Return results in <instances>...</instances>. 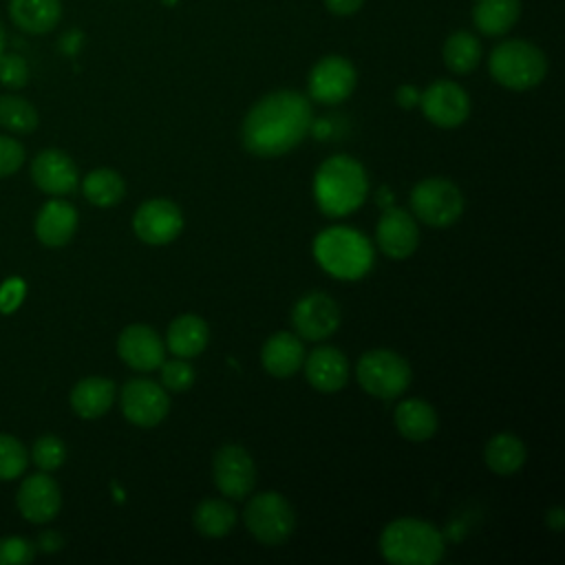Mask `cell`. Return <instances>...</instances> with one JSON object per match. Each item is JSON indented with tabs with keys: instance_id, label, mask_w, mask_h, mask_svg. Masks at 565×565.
Listing matches in <instances>:
<instances>
[{
	"instance_id": "6da1fadb",
	"label": "cell",
	"mask_w": 565,
	"mask_h": 565,
	"mask_svg": "<svg viewBox=\"0 0 565 565\" xmlns=\"http://www.w3.org/2000/svg\"><path fill=\"white\" fill-rule=\"evenodd\" d=\"M311 104L298 90H276L258 99L245 115L241 141L256 157H280L311 130Z\"/></svg>"
},
{
	"instance_id": "7a4b0ae2",
	"label": "cell",
	"mask_w": 565,
	"mask_h": 565,
	"mask_svg": "<svg viewBox=\"0 0 565 565\" xmlns=\"http://www.w3.org/2000/svg\"><path fill=\"white\" fill-rule=\"evenodd\" d=\"M369 194L364 166L349 154L324 159L313 174V196L327 216H347L355 212Z\"/></svg>"
},
{
	"instance_id": "3957f363",
	"label": "cell",
	"mask_w": 565,
	"mask_h": 565,
	"mask_svg": "<svg viewBox=\"0 0 565 565\" xmlns=\"http://www.w3.org/2000/svg\"><path fill=\"white\" fill-rule=\"evenodd\" d=\"M380 554L393 565H435L444 556V539L433 523L404 516L384 525Z\"/></svg>"
},
{
	"instance_id": "277c9868",
	"label": "cell",
	"mask_w": 565,
	"mask_h": 565,
	"mask_svg": "<svg viewBox=\"0 0 565 565\" xmlns=\"http://www.w3.org/2000/svg\"><path fill=\"white\" fill-rule=\"evenodd\" d=\"M313 258L329 276L358 280L373 265V247L362 232L335 225L322 230L313 238Z\"/></svg>"
},
{
	"instance_id": "5b68a950",
	"label": "cell",
	"mask_w": 565,
	"mask_h": 565,
	"mask_svg": "<svg viewBox=\"0 0 565 565\" xmlns=\"http://www.w3.org/2000/svg\"><path fill=\"white\" fill-rule=\"evenodd\" d=\"M488 71L497 84L510 90H527L543 82L547 60L539 46L525 40H505L492 49Z\"/></svg>"
},
{
	"instance_id": "8992f818",
	"label": "cell",
	"mask_w": 565,
	"mask_h": 565,
	"mask_svg": "<svg viewBox=\"0 0 565 565\" xmlns=\"http://www.w3.org/2000/svg\"><path fill=\"white\" fill-rule=\"evenodd\" d=\"M355 377L364 393L380 399H393L408 388L411 366L391 349H371L360 355Z\"/></svg>"
},
{
	"instance_id": "52a82bcc",
	"label": "cell",
	"mask_w": 565,
	"mask_h": 565,
	"mask_svg": "<svg viewBox=\"0 0 565 565\" xmlns=\"http://www.w3.org/2000/svg\"><path fill=\"white\" fill-rule=\"evenodd\" d=\"M243 521L249 534L263 545H280L296 530L291 503L274 490L254 494L243 510Z\"/></svg>"
},
{
	"instance_id": "ba28073f",
	"label": "cell",
	"mask_w": 565,
	"mask_h": 565,
	"mask_svg": "<svg viewBox=\"0 0 565 565\" xmlns=\"http://www.w3.org/2000/svg\"><path fill=\"white\" fill-rule=\"evenodd\" d=\"M411 210L430 227H448L463 214V194L452 181L428 177L411 190Z\"/></svg>"
},
{
	"instance_id": "9c48e42d",
	"label": "cell",
	"mask_w": 565,
	"mask_h": 565,
	"mask_svg": "<svg viewBox=\"0 0 565 565\" xmlns=\"http://www.w3.org/2000/svg\"><path fill=\"white\" fill-rule=\"evenodd\" d=\"M119 404L124 417L139 428H152L161 424L170 411V397L166 388L146 377L126 382L119 395Z\"/></svg>"
},
{
	"instance_id": "30bf717a",
	"label": "cell",
	"mask_w": 565,
	"mask_h": 565,
	"mask_svg": "<svg viewBox=\"0 0 565 565\" xmlns=\"http://www.w3.org/2000/svg\"><path fill=\"white\" fill-rule=\"evenodd\" d=\"M212 479L227 499H243L254 490L256 466L252 455L238 444H225L212 459Z\"/></svg>"
},
{
	"instance_id": "8fae6325",
	"label": "cell",
	"mask_w": 565,
	"mask_h": 565,
	"mask_svg": "<svg viewBox=\"0 0 565 565\" xmlns=\"http://www.w3.org/2000/svg\"><path fill=\"white\" fill-rule=\"evenodd\" d=\"M291 324L298 338L327 340L340 327V307L324 291L305 294L291 309Z\"/></svg>"
},
{
	"instance_id": "7c38bea8",
	"label": "cell",
	"mask_w": 565,
	"mask_h": 565,
	"mask_svg": "<svg viewBox=\"0 0 565 565\" xmlns=\"http://www.w3.org/2000/svg\"><path fill=\"white\" fill-rule=\"evenodd\" d=\"M419 106H422L424 117L430 124H435L437 128H457L470 115L468 93L450 79L433 82L419 95Z\"/></svg>"
},
{
	"instance_id": "4fadbf2b",
	"label": "cell",
	"mask_w": 565,
	"mask_h": 565,
	"mask_svg": "<svg viewBox=\"0 0 565 565\" xmlns=\"http://www.w3.org/2000/svg\"><path fill=\"white\" fill-rule=\"evenodd\" d=\"M132 230L148 245H166L183 230L181 207L168 199H150L137 207Z\"/></svg>"
},
{
	"instance_id": "5bb4252c",
	"label": "cell",
	"mask_w": 565,
	"mask_h": 565,
	"mask_svg": "<svg viewBox=\"0 0 565 565\" xmlns=\"http://www.w3.org/2000/svg\"><path fill=\"white\" fill-rule=\"evenodd\" d=\"M355 82V66L347 57L327 55L309 73V95L320 104H340L353 93Z\"/></svg>"
},
{
	"instance_id": "9a60e30c",
	"label": "cell",
	"mask_w": 565,
	"mask_h": 565,
	"mask_svg": "<svg viewBox=\"0 0 565 565\" xmlns=\"http://www.w3.org/2000/svg\"><path fill=\"white\" fill-rule=\"evenodd\" d=\"M375 243L388 258H408L419 245V230L413 214L393 205L384 207L375 227Z\"/></svg>"
},
{
	"instance_id": "2e32d148",
	"label": "cell",
	"mask_w": 565,
	"mask_h": 565,
	"mask_svg": "<svg viewBox=\"0 0 565 565\" xmlns=\"http://www.w3.org/2000/svg\"><path fill=\"white\" fill-rule=\"evenodd\" d=\"M119 358L135 371H154L163 362V342L148 324H130L117 338Z\"/></svg>"
},
{
	"instance_id": "e0dca14e",
	"label": "cell",
	"mask_w": 565,
	"mask_h": 565,
	"mask_svg": "<svg viewBox=\"0 0 565 565\" xmlns=\"http://www.w3.org/2000/svg\"><path fill=\"white\" fill-rule=\"evenodd\" d=\"M35 185L46 194H68L77 188L79 174L73 159L55 148L42 150L31 163Z\"/></svg>"
},
{
	"instance_id": "ac0fdd59",
	"label": "cell",
	"mask_w": 565,
	"mask_h": 565,
	"mask_svg": "<svg viewBox=\"0 0 565 565\" xmlns=\"http://www.w3.org/2000/svg\"><path fill=\"white\" fill-rule=\"evenodd\" d=\"M18 508L31 523L51 521L62 505V492L57 483L46 475H31L18 490Z\"/></svg>"
},
{
	"instance_id": "d6986e66",
	"label": "cell",
	"mask_w": 565,
	"mask_h": 565,
	"mask_svg": "<svg viewBox=\"0 0 565 565\" xmlns=\"http://www.w3.org/2000/svg\"><path fill=\"white\" fill-rule=\"evenodd\" d=\"M302 364H305L307 382L320 393H335L344 388V384L349 382V373H351L349 360L335 347L313 349L307 355V360H302Z\"/></svg>"
},
{
	"instance_id": "ffe728a7",
	"label": "cell",
	"mask_w": 565,
	"mask_h": 565,
	"mask_svg": "<svg viewBox=\"0 0 565 565\" xmlns=\"http://www.w3.org/2000/svg\"><path fill=\"white\" fill-rule=\"evenodd\" d=\"M305 360V347L291 331H276L260 349L263 369L274 377H291L300 371Z\"/></svg>"
},
{
	"instance_id": "44dd1931",
	"label": "cell",
	"mask_w": 565,
	"mask_h": 565,
	"mask_svg": "<svg viewBox=\"0 0 565 565\" xmlns=\"http://www.w3.org/2000/svg\"><path fill=\"white\" fill-rule=\"evenodd\" d=\"M77 227V212L68 201L51 199L42 205L35 218V234L46 247L66 245Z\"/></svg>"
},
{
	"instance_id": "7402d4cb",
	"label": "cell",
	"mask_w": 565,
	"mask_h": 565,
	"mask_svg": "<svg viewBox=\"0 0 565 565\" xmlns=\"http://www.w3.org/2000/svg\"><path fill=\"white\" fill-rule=\"evenodd\" d=\"M210 340L207 322L196 313H181L177 316L166 333V344L174 358H196L203 353Z\"/></svg>"
},
{
	"instance_id": "603a6c76",
	"label": "cell",
	"mask_w": 565,
	"mask_h": 565,
	"mask_svg": "<svg viewBox=\"0 0 565 565\" xmlns=\"http://www.w3.org/2000/svg\"><path fill=\"white\" fill-rule=\"evenodd\" d=\"M395 426L402 437L408 441H426L437 433V413L435 408L419 397H408L395 406Z\"/></svg>"
},
{
	"instance_id": "cb8c5ba5",
	"label": "cell",
	"mask_w": 565,
	"mask_h": 565,
	"mask_svg": "<svg viewBox=\"0 0 565 565\" xmlns=\"http://www.w3.org/2000/svg\"><path fill=\"white\" fill-rule=\"evenodd\" d=\"M9 15L22 31L40 35L57 26L62 4L60 0H9Z\"/></svg>"
},
{
	"instance_id": "d4e9b609",
	"label": "cell",
	"mask_w": 565,
	"mask_h": 565,
	"mask_svg": "<svg viewBox=\"0 0 565 565\" xmlns=\"http://www.w3.org/2000/svg\"><path fill=\"white\" fill-rule=\"evenodd\" d=\"M115 402V382L108 377H84L71 391V406L84 419L102 417Z\"/></svg>"
},
{
	"instance_id": "484cf974",
	"label": "cell",
	"mask_w": 565,
	"mask_h": 565,
	"mask_svg": "<svg viewBox=\"0 0 565 565\" xmlns=\"http://www.w3.org/2000/svg\"><path fill=\"white\" fill-rule=\"evenodd\" d=\"M521 13V0H477L472 7V22L483 35L508 33Z\"/></svg>"
},
{
	"instance_id": "4316f807",
	"label": "cell",
	"mask_w": 565,
	"mask_h": 565,
	"mask_svg": "<svg viewBox=\"0 0 565 565\" xmlns=\"http://www.w3.org/2000/svg\"><path fill=\"white\" fill-rule=\"evenodd\" d=\"M525 457H527L525 444L521 441V437H516L512 433L492 435L483 450L486 466L494 475H501V477L514 475L525 463Z\"/></svg>"
},
{
	"instance_id": "83f0119b",
	"label": "cell",
	"mask_w": 565,
	"mask_h": 565,
	"mask_svg": "<svg viewBox=\"0 0 565 565\" xmlns=\"http://www.w3.org/2000/svg\"><path fill=\"white\" fill-rule=\"evenodd\" d=\"M194 530L207 539H221L236 525V510L225 499H203L192 512Z\"/></svg>"
},
{
	"instance_id": "f1b7e54d",
	"label": "cell",
	"mask_w": 565,
	"mask_h": 565,
	"mask_svg": "<svg viewBox=\"0 0 565 565\" xmlns=\"http://www.w3.org/2000/svg\"><path fill=\"white\" fill-rule=\"evenodd\" d=\"M82 192H84L86 201H90L93 205L110 207L124 199L126 183L119 172H115L110 168H97L84 177Z\"/></svg>"
},
{
	"instance_id": "f546056e",
	"label": "cell",
	"mask_w": 565,
	"mask_h": 565,
	"mask_svg": "<svg viewBox=\"0 0 565 565\" xmlns=\"http://www.w3.org/2000/svg\"><path fill=\"white\" fill-rule=\"evenodd\" d=\"M444 62L457 75H468L481 60V44L470 31H455L444 42Z\"/></svg>"
},
{
	"instance_id": "4dcf8cb0",
	"label": "cell",
	"mask_w": 565,
	"mask_h": 565,
	"mask_svg": "<svg viewBox=\"0 0 565 565\" xmlns=\"http://www.w3.org/2000/svg\"><path fill=\"white\" fill-rule=\"evenodd\" d=\"M0 126L11 132H31L38 126V110L18 95L0 97Z\"/></svg>"
},
{
	"instance_id": "1f68e13d",
	"label": "cell",
	"mask_w": 565,
	"mask_h": 565,
	"mask_svg": "<svg viewBox=\"0 0 565 565\" xmlns=\"http://www.w3.org/2000/svg\"><path fill=\"white\" fill-rule=\"evenodd\" d=\"M26 468V450L24 446L11 437L0 435V479H15Z\"/></svg>"
},
{
	"instance_id": "d6a6232c",
	"label": "cell",
	"mask_w": 565,
	"mask_h": 565,
	"mask_svg": "<svg viewBox=\"0 0 565 565\" xmlns=\"http://www.w3.org/2000/svg\"><path fill=\"white\" fill-rule=\"evenodd\" d=\"M31 457H33V461H35L38 468H42V470L49 472V470H55V468H60V466L64 463V459H66V448H64V444H62L60 437H55V435H42V437L35 439L33 450H31Z\"/></svg>"
},
{
	"instance_id": "836d02e7",
	"label": "cell",
	"mask_w": 565,
	"mask_h": 565,
	"mask_svg": "<svg viewBox=\"0 0 565 565\" xmlns=\"http://www.w3.org/2000/svg\"><path fill=\"white\" fill-rule=\"evenodd\" d=\"M161 386L172 393H183L192 386L194 382V369L188 364L185 358H174V360H163L161 364Z\"/></svg>"
},
{
	"instance_id": "e575fe53",
	"label": "cell",
	"mask_w": 565,
	"mask_h": 565,
	"mask_svg": "<svg viewBox=\"0 0 565 565\" xmlns=\"http://www.w3.org/2000/svg\"><path fill=\"white\" fill-rule=\"evenodd\" d=\"M0 82L9 88H22L29 82L26 60L18 53H0Z\"/></svg>"
},
{
	"instance_id": "d590c367",
	"label": "cell",
	"mask_w": 565,
	"mask_h": 565,
	"mask_svg": "<svg viewBox=\"0 0 565 565\" xmlns=\"http://www.w3.org/2000/svg\"><path fill=\"white\" fill-rule=\"evenodd\" d=\"M35 545L22 536L0 539V565H22L33 561Z\"/></svg>"
},
{
	"instance_id": "8d00e7d4",
	"label": "cell",
	"mask_w": 565,
	"mask_h": 565,
	"mask_svg": "<svg viewBox=\"0 0 565 565\" xmlns=\"http://www.w3.org/2000/svg\"><path fill=\"white\" fill-rule=\"evenodd\" d=\"M24 161V148L11 139L0 135V179L13 174Z\"/></svg>"
},
{
	"instance_id": "74e56055",
	"label": "cell",
	"mask_w": 565,
	"mask_h": 565,
	"mask_svg": "<svg viewBox=\"0 0 565 565\" xmlns=\"http://www.w3.org/2000/svg\"><path fill=\"white\" fill-rule=\"evenodd\" d=\"M24 291H26V287L20 278H7L0 287V311L2 313L15 311L24 298Z\"/></svg>"
},
{
	"instance_id": "f35d334b",
	"label": "cell",
	"mask_w": 565,
	"mask_h": 565,
	"mask_svg": "<svg viewBox=\"0 0 565 565\" xmlns=\"http://www.w3.org/2000/svg\"><path fill=\"white\" fill-rule=\"evenodd\" d=\"M419 90L415 88V86H411V84H404V86H399L397 88V93H395V99H397V104L402 106V108H413V106H417L419 104Z\"/></svg>"
},
{
	"instance_id": "ab89813d",
	"label": "cell",
	"mask_w": 565,
	"mask_h": 565,
	"mask_svg": "<svg viewBox=\"0 0 565 565\" xmlns=\"http://www.w3.org/2000/svg\"><path fill=\"white\" fill-rule=\"evenodd\" d=\"M364 0H324L327 9L335 15H351L362 7Z\"/></svg>"
},
{
	"instance_id": "60d3db41",
	"label": "cell",
	"mask_w": 565,
	"mask_h": 565,
	"mask_svg": "<svg viewBox=\"0 0 565 565\" xmlns=\"http://www.w3.org/2000/svg\"><path fill=\"white\" fill-rule=\"evenodd\" d=\"M545 523H547V527H550V530L561 532V530H563V525H565V512H563V508H561V505L550 508V510H547V514H545Z\"/></svg>"
},
{
	"instance_id": "b9f144b4",
	"label": "cell",
	"mask_w": 565,
	"mask_h": 565,
	"mask_svg": "<svg viewBox=\"0 0 565 565\" xmlns=\"http://www.w3.org/2000/svg\"><path fill=\"white\" fill-rule=\"evenodd\" d=\"M40 547L46 552H55L62 547V536L57 532H44L40 536Z\"/></svg>"
},
{
	"instance_id": "7bdbcfd3",
	"label": "cell",
	"mask_w": 565,
	"mask_h": 565,
	"mask_svg": "<svg viewBox=\"0 0 565 565\" xmlns=\"http://www.w3.org/2000/svg\"><path fill=\"white\" fill-rule=\"evenodd\" d=\"M4 51V29H2V24H0V53Z\"/></svg>"
}]
</instances>
